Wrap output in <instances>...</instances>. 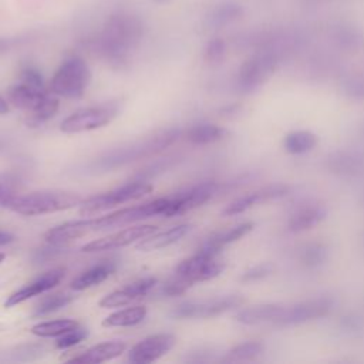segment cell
I'll return each mask as SVG.
<instances>
[{
  "label": "cell",
  "instance_id": "6da1fadb",
  "mask_svg": "<svg viewBox=\"0 0 364 364\" xmlns=\"http://www.w3.org/2000/svg\"><path fill=\"white\" fill-rule=\"evenodd\" d=\"M144 34L142 21L131 13L112 14L95 40L98 53L115 67L128 63L129 54L138 47Z\"/></svg>",
  "mask_w": 364,
  "mask_h": 364
},
{
  "label": "cell",
  "instance_id": "7a4b0ae2",
  "mask_svg": "<svg viewBox=\"0 0 364 364\" xmlns=\"http://www.w3.org/2000/svg\"><path fill=\"white\" fill-rule=\"evenodd\" d=\"M181 135V129L169 128L158 131L142 139L109 149L82 166L85 173H102L125 166L131 162L151 158L171 146Z\"/></svg>",
  "mask_w": 364,
  "mask_h": 364
},
{
  "label": "cell",
  "instance_id": "3957f363",
  "mask_svg": "<svg viewBox=\"0 0 364 364\" xmlns=\"http://www.w3.org/2000/svg\"><path fill=\"white\" fill-rule=\"evenodd\" d=\"M82 202L80 193L68 191H36L24 195H14L4 208L11 212L36 216L44 213H54L74 208Z\"/></svg>",
  "mask_w": 364,
  "mask_h": 364
},
{
  "label": "cell",
  "instance_id": "277c9868",
  "mask_svg": "<svg viewBox=\"0 0 364 364\" xmlns=\"http://www.w3.org/2000/svg\"><path fill=\"white\" fill-rule=\"evenodd\" d=\"M91 81V71L87 63L78 55L67 57L54 73L50 90L64 98H81Z\"/></svg>",
  "mask_w": 364,
  "mask_h": 364
},
{
  "label": "cell",
  "instance_id": "5b68a950",
  "mask_svg": "<svg viewBox=\"0 0 364 364\" xmlns=\"http://www.w3.org/2000/svg\"><path fill=\"white\" fill-rule=\"evenodd\" d=\"M152 191V185L145 181H131L112 191L94 195L80 203V213L90 216L114 208L117 205L139 199Z\"/></svg>",
  "mask_w": 364,
  "mask_h": 364
},
{
  "label": "cell",
  "instance_id": "8992f818",
  "mask_svg": "<svg viewBox=\"0 0 364 364\" xmlns=\"http://www.w3.org/2000/svg\"><path fill=\"white\" fill-rule=\"evenodd\" d=\"M117 102H105L100 105L81 108L70 114L65 119H63L60 129L65 134H78L98 129L108 125L117 117Z\"/></svg>",
  "mask_w": 364,
  "mask_h": 364
},
{
  "label": "cell",
  "instance_id": "52a82bcc",
  "mask_svg": "<svg viewBox=\"0 0 364 364\" xmlns=\"http://www.w3.org/2000/svg\"><path fill=\"white\" fill-rule=\"evenodd\" d=\"M225 264L216 259V253L206 249H199L193 256L182 260L175 270V274L185 279L191 284L216 277L223 270Z\"/></svg>",
  "mask_w": 364,
  "mask_h": 364
},
{
  "label": "cell",
  "instance_id": "ba28073f",
  "mask_svg": "<svg viewBox=\"0 0 364 364\" xmlns=\"http://www.w3.org/2000/svg\"><path fill=\"white\" fill-rule=\"evenodd\" d=\"M218 188L219 185L216 182L208 181L189 186L171 196H166V209L164 216L169 218L175 215H182L203 205L216 193Z\"/></svg>",
  "mask_w": 364,
  "mask_h": 364
},
{
  "label": "cell",
  "instance_id": "9c48e42d",
  "mask_svg": "<svg viewBox=\"0 0 364 364\" xmlns=\"http://www.w3.org/2000/svg\"><path fill=\"white\" fill-rule=\"evenodd\" d=\"M242 303L243 299L240 296H225L200 301H185L175 306L171 311V316L173 318H208L222 314L230 309L239 307Z\"/></svg>",
  "mask_w": 364,
  "mask_h": 364
},
{
  "label": "cell",
  "instance_id": "30bf717a",
  "mask_svg": "<svg viewBox=\"0 0 364 364\" xmlns=\"http://www.w3.org/2000/svg\"><path fill=\"white\" fill-rule=\"evenodd\" d=\"M155 225H135L127 229H122L117 233L104 236L101 239L91 240L90 243L84 245L81 247V252L85 253H95V252H104V250H112L118 247H124L127 245H131L135 240H141L152 233L156 232Z\"/></svg>",
  "mask_w": 364,
  "mask_h": 364
},
{
  "label": "cell",
  "instance_id": "8fae6325",
  "mask_svg": "<svg viewBox=\"0 0 364 364\" xmlns=\"http://www.w3.org/2000/svg\"><path fill=\"white\" fill-rule=\"evenodd\" d=\"M176 343L173 334L159 333L152 334L136 343L128 354V360L135 364H146L154 363L164 357Z\"/></svg>",
  "mask_w": 364,
  "mask_h": 364
},
{
  "label": "cell",
  "instance_id": "7c38bea8",
  "mask_svg": "<svg viewBox=\"0 0 364 364\" xmlns=\"http://www.w3.org/2000/svg\"><path fill=\"white\" fill-rule=\"evenodd\" d=\"M333 307V300L327 297L321 299H311L291 307H284L282 316L276 321L279 326H291L300 324L309 320H314L318 317L326 316Z\"/></svg>",
  "mask_w": 364,
  "mask_h": 364
},
{
  "label": "cell",
  "instance_id": "4fadbf2b",
  "mask_svg": "<svg viewBox=\"0 0 364 364\" xmlns=\"http://www.w3.org/2000/svg\"><path fill=\"white\" fill-rule=\"evenodd\" d=\"M276 65V55L273 53H260L249 58L239 71L237 84L242 90L256 88L273 70Z\"/></svg>",
  "mask_w": 364,
  "mask_h": 364
},
{
  "label": "cell",
  "instance_id": "5bb4252c",
  "mask_svg": "<svg viewBox=\"0 0 364 364\" xmlns=\"http://www.w3.org/2000/svg\"><path fill=\"white\" fill-rule=\"evenodd\" d=\"M65 269L64 267H54L46 273H43L41 276H38L37 279H34L33 282L27 283L26 286L20 287L18 290H16L14 293H11L6 301H4V307H13L17 306L26 300H28L30 297H34L37 294H41L47 290H51L53 287H55L64 277Z\"/></svg>",
  "mask_w": 364,
  "mask_h": 364
},
{
  "label": "cell",
  "instance_id": "9a60e30c",
  "mask_svg": "<svg viewBox=\"0 0 364 364\" xmlns=\"http://www.w3.org/2000/svg\"><path fill=\"white\" fill-rule=\"evenodd\" d=\"M156 286V279L155 277H145V279H139L135 280L127 286H124L122 289H118L115 291L108 293L107 296H104L100 300V306L101 307H121L125 304H129L131 301L144 297L145 294H148L154 287Z\"/></svg>",
  "mask_w": 364,
  "mask_h": 364
},
{
  "label": "cell",
  "instance_id": "2e32d148",
  "mask_svg": "<svg viewBox=\"0 0 364 364\" xmlns=\"http://www.w3.org/2000/svg\"><path fill=\"white\" fill-rule=\"evenodd\" d=\"M286 192H287V188L282 186V185L267 186V188H263L260 191H255L249 195H245V196L233 200L230 205H228L223 210V215L232 216V215L242 213V212L247 210L249 208L255 206L259 202H264V200H269V199H276V198L284 196Z\"/></svg>",
  "mask_w": 364,
  "mask_h": 364
},
{
  "label": "cell",
  "instance_id": "e0dca14e",
  "mask_svg": "<svg viewBox=\"0 0 364 364\" xmlns=\"http://www.w3.org/2000/svg\"><path fill=\"white\" fill-rule=\"evenodd\" d=\"M127 348L124 341H104L85 350L81 355L73 357L70 363H104L121 355Z\"/></svg>",
  "mask_w": 364,
  "mask_h": 364
},
{
  "label": "cell",
  "instance_id": "ac0fdd59",
  "mask_svg": "<svg viewBox=\"0 0 364 364\" xmlns=\"http://www.w3.org/2000/svg\"><path fill=\"white\" fill-rule=\"evenodd\" d=\"M46 94V90H40L20 81L9 88L7 101L20 109L31 111L38 105Z\"/></svg>",
  "mask_w": 364,
  "mask_h": 364
},
{
  "label": "cell",
  "instance_id": "d6986e66",
  "mask_svg": "<svg viewBox=\"0 0 364 364\" xmlns=\"http://www.w3.org/2000/svg\"><path fill=\"white\" fill-rule=\"evenodd\" d=\"M117 270V263L112 260L101 262L85 272L80 273L73 282H71V289L75 291H81L85 289H90L92 286H97L102 283L105 279H108L114 272Z\"/></svg>",
  "mask_w": 364,
  "mask_h": 364
},
{
  "label": "cell",
  "instance_id": "ffe728a7",
  "mask_svg": "<svg viewBox=\"0 0 364 364\" xmlns=\"http://www.w3.org/2000/svg\"><path fill=\"white\" fill-rule=\"evenodd\" d=\"M283 306L280 304H260V306H253L240 310L235 318L246 326H253V324H260V323H267L272 321L276 324L279 317L283 313Z\"/></svg>",
  "mask_w": 364,
  "mask_h": 364
},
{
  "label": "cell",
  "instance_id": "44dd1931",
  "mask_svg": "<svg viewBox=\"0 0 364 364\" xmlns=\"http://www.w3.org/2000/svg\"><path fill=\"white\" fill-rule=\"evenodd\" d=\"M189 229H191V225L182 223V225L172 226L168 230H164V232L156 233L154 236L149 235V236L141 239V242L136 245V249L144 250V252H149V250H156V249L166 247L169 245L176 243L179 239H182L188 233Z\"/></svg>",
  "mask_w": 364,
  "mask_h": 364
},
{
  "label": "cell",
  "instance_id": "7402d4cb",
  "mask_svg": "<svg viewBox=\"0 0 364 364\" xmlns=\"http://www.w3.org/2000/svg\"><path fill=\"white\" fill-rule=\"evenodd\" d=\"M146 307L145 306H134V307H127L118 311H114L112 314L107 316L102 320L104 327H129V326H136L144 321L146 317Z\"/></svg>",
  "mask_w": 364,
  "mask_h": 364
},
{
  "label": "cell",
  "instance_id": "603a6c76",
  "mask_svg": "<svg viewBox=\"0 0 364 364\" xmlns=\"http://www.w3.org/2000/svg\"><path fill=\"white\" fill-rule=\"evenodd\" d=\"M252 226H253L252 223H240V225H237L235 228H230L229 230L216 233L212 237H209L200 247L218 255L223 246H226V245H229L232 242H236L237 239L245 236L247 232H250Z\"/></svg>",
  "mask_w": 364,
  "mask_h": 364
},
{
  "label": "cell",
  "instance_id": "cb8c5ba5",
  "mask_svg": "<svg viewBox=\"0 0 364 364\" xmlns=\"http://www.w3.org/2000/svg\"><path fill=\"white\" fill-rule=\"evenodd\" d=\"M225 134V129L215 124H198L185 132V138L193 145H208L222 139Z\"/></svg>",
  "mask_w": 364,
  "mask_h": 364
},
{
  "label": "cell",
  "instance_id": "d4e9b609",
  "mask_svg": "<svg viewBox=\"0 0 364 364\" xmlns=\"http://www.w3.org/2000/svg\"><path fill=\"white\" fill-rule=\"evenodd\" d=\"M283 145L290 154H304L317 145V138L310 131H294L284 138Z\"/></svg>",
  "mask_w": 364,
  "mask_h": 364
},
{
  "label": "cell",
  "instance_id": "484cf974",
  "mask_svg": "<svg viewBox=\"0 0 364 364\" xmlns=\"http://www.w3.org/2000/svg\"><path fill=\"white\" fill-rule=\"evenodd\" d=\"M58 109V100L48 92L44 95V98L38 102V105L30 111V117L27 118V125L30 127H38L40 124L50 119Z\"/></svg>",
  "mask_w": 364,
  "mask_h": 364
},
{
  "label": "cell",
  "instance_id": "4316f807",
  "mask_svg": "<svg viewBox=\"0 0 364 364\" xmlns=\"http://www.w3.org/2000/svg\"><path fill=\"white\" fill-rule=\"evenodd\" d=\"M77 326H78V323L73 318H60V320L43 321V323L34 324L30 328V331L38 337H58L63 333H65Z\"/></svg>",
  "mask_w": 364,
  "mask_h": 364
},
{
  "label": "cell",
  "instance_id": "83f0119b",
  "mask_svg": "<svg viewBox=\"0 0 364 364\" xmlns=\"http://www.w3.org/2000/svg\"><path fill=\"white\" fill-rule=\"evenodd\" d=\"M324 215H326V212L321 208L303 209L290 219L289 226L291 230H296V232L306 230V229H310L314 225H317L324 218Z\"/></svg>",
  "mask_w": 364,
  "mask_h": 364
},
{
  "label": "cell",
  "instance_id": "f1b7e54d",
  "mask_svg": "<svg viewBox=\"0 0 364 364\" xmlns=\"http://www.w3.org/2000/svg\"><path fill=\"white\" fill-rule=\"evenodd\" d=\"M74 300V296L70 294V293H55V294H51L46 299H43L38 306L36 307L34 310V316H46V314H50L53 311H57L63 307H65L67 304H70L71 301Z\"/></svg>",
  "mask_w": 364,
  "mask_h": 364
},
{
  "label": "cell",
  "instance_id": "f546056e",
  "mask_svg": "<svg viewBox=\"0 0 364 364\" xmlns=\"http://www.w3.org/2000/svg\"><path fill=\"white\" fill-rule=\"evenodd\" d=\"M263 351V344L259 341H246L233 347L228 355L226 361H246L257 357Z\"/></svg>",
  "mask_w": 364,
  "mask_h": 364
},
{
  "label": "cell",
  "instance_id": "4dcf8cb0",
  "mask_svg": "<svg viewBox=\"0 0 364 364\" xmlns=\"http://www.w3.org/2000/svg\"><path fill=\"white\" fill-rule=\"evenodd\" d=\"M331 168L340 173H355L363 165V158H358L353 154L340 152L337 158H331Z\"/></svg>",
  "mask_w": 364,
  "mask_h": 364
},
{
  "label": "cell",
  "instance_id": "1f68e13d",
  "mask_svg": "<svg viewBox=\"0 0 364 364\" xmlns=\"http://www.w3.org/2000/svg\"><path fill=\"white\" fill-rule=\"evenodd\" d=\"M20 178L13 172H0V206L6 203L18 193Z\"/></svg>",
  "mask_w": 364,
  "mask_h": 364
},
{
  "label": "cell",
  "instance_id": "d6a6232c",
  "mask_svg": "<svg viewBox=\"0 0 364 364\" xmlns=\"http://www.w3.org/2000/svg\"><path fill=\"white\" fill-rule=\"evenodd\" d=\"M178 162V158H165V159H159L156 162H154L152 165L141 169V172H138L132 181H145L148 182L149 179L155 178L156 175H159L164 171H168L169 168H172L175 164Z\"/></svg>",
  "mask_w": 364,
  "mask_h": 364
},
{
  "label": "cell",
  "instance_id": "836d02e7",
  "mask_svg": "<svg viewBox=\"0 0 364 364\" xmlns=\"http://www.w3.org/2000/svg\"><path fill=\"white\" fill-rule=\"evenodd\" d=\"M327 247L321 243H311L309 245L303 253H301V260L306 266L309 267H317L324 263L327 259Z\"/></svg>",
  "mask_w": 364,
  "mask_h": 364
},
{
  "label": "cell",
  "instance_id": "e575fe53",
  "mask_svg": "<svg viewBox=\"0 0 364 364\" xmlns=\"http://www.w3.org/2000/svg\"><path fill=\"white\" fill-rule=\"evenodd\" d=\"M87 336H88V330L77 326V327L63 333L61 336H58L57 341H55V347L60 350L70 348V347L78 344L80 341H82L84 338H87Z\"/></svg>",
  "mask_w": 364,
  "mask_h": 364
},
{
  "label": "cell",
  "instance_id": "d590c367",
  "mask_svg": "<svg viewBox=\"0 0 364 364\" xmlns=\"http://www.w3.org/2000/svg\"><path fill=\"white\" fill-rule=\"evenodd\" d=\"M192 284L189 282H186L185 279L179 277V276H173L171 277L166 283L162 284L159 294L164 297H175V296H181L183 294Z\"/></svg>",
  "mask_w": 364,
  "mask_h": 364
},
{
  "label": "cell",
  "instance_id": "8d00e7d4",
  "mask_svg": "<svg viewBox=\"0 0 364 364\" xmlns=\"http://www.w3.org/2000/svg\"><path fill=\"white\" fill-rule=\"evenodd\" d=\"M46 351L43 344H23L18 346L13 353V360L17 361H30L38 358Z\"/></svg>",
  "mask_w": 364,
  "mask_h": 364
},
{
  "label": "cell",
  "instance_id": "74e56055",
  "mask_svg": "<svg viewBox=\"0 0 364 364\" xmlns=\"http://www.w3.org/2000/svg\"><path fill=\"white\" fill-rule=\"evenodd\" d=\"M21 82H26L31 87H36V88H40V90H44V84H43V77L41 74L38 73V70H36L34 67H26L23 71H21Z\"/></svg>",
  "mask_w": 364,
  "mask_h": 364
},
{
  "label": "cell",
  "instance_id": "f35d334b",
  "mask_svg": "<svg viewBox=\"0 0 364 364\" xmlns=\"http://www.w3.org/2000/svg\"><path fill=\"white\" fill-rule=\"evenodd\" d=\"M233 17H235V11H232V7L230 6H223V7L216 9L209 18H210V24L220 26V24L228 23Z\"/></svg>",
  "mask_w": 364,
  "mask_h": 364
},
{
  "label": "cell",
  "instance_id": "ab89813d",
  "mask_svg": "<svg viewBox=\"0 0 364 364\" xmlns=\"http://www.w3.org/2000/svg\"><path fill=\"white\" fill-rule=\"evenodd\" d=\"M223 41L220 40H212L208 47H206V51H205V57L208 61H218L220 60V57L223 55Z\"/></svg>",
  "mask_w": 364,
  "mask_h": 364
},
{
  "label": "cell",
  "instance_id": "60d3db41",
  "mask_svg": "<svg viewBox=\"0 0 364 364\" xmlns=\"http://www.w3.org/2000/svg\"><path fill=\"white\" fill-rule=\"evenodd\" d=\"M272 272V267L269 264H259L256 267H252L250 270H247L243 276H242V280L245 282H252V280H259V279H263L266 277L267 274H270Z\"/></svg>",
  "mask_w": 364,
  "mask_h": 364
},
{
  "label": "cell",
  "instance_id": "b9f144b4",
  "mask_svg": "<svg viewBox=\"0 0 364 364\" xmlns=\"http://www.w3.org/2000/svg\"><path fill=\"white\" fill-rule=\"evenodd\" d=\"M51 246L50 247H43V249H38L34 255V262H44V260H50L53 259L54 256H57L58 253H61V249L60 246L61 245H54V243H50Z\"/></svg>",
  "mask_w": 364,
  "mask_h": 364
},
{
  "label": "cell",
  "instance_id": "7bdbcfd3",
  "mask_svg": "<svg viewBox=\"0 0 364 364\" xmlns=\"http://www.w3.org/2000/svg\"><path fill=\"white\" fill-rule=\"evenodd\" d=\"M14 240V236L9 232H3L0 230V246L3 245H7V243H11Z\"/></svg>",
  "mask_w": 364,
  "mask_h": 364
},
{
  "label": "cell",
  "instance_id": "ee69618b",
  "mask_svg": "<svg viewBox=\"0 0 364 364\" xmlns=\"http://www.w3.org/2000/svg\"><path fill=\"white\" fill-rule=\"evenodd\" d=\"M9 101L4 100L1 95H0V115H4L9 112Z\"/></svg>",
  "mask_w": 364,
  "mask_h": 364
},
{
  "label": "cell",
  "instance_id": "f6af8a7d",
  "mask_svg": "<svg viewBox=\"0 0 364 364\" xmlns=\"http://www.w3.org/2000/svg\"><path fill=\"white\" fill-rule=\"evenodd\" d=\"M10 44H11L10 40H0V51H3V50H6L7 47H10Z\"/></svg>",
  "mask_w": 364,
  "mask_h": 364
},
{
  "label": "cell",
  "instance_id": "bcb514c9",
  "mask_svg": "<svg viewBox=\"0 0 364 364\" xmlns=\"http://www.w3.org/2000/svg\"><path fill=\"white\" fill-rule=\"evenodd\" d=\"M6 146H7V142H6L3 138H0V152H1V151H4V149H6Z\"/></svg>",
  "mask_w": 364,
  "mask_h": 364
},
{
  "label": "cell",
  "instance_id": "7dc6e473",
  "mask_svg": "<svg viewBox=\"0 0 364 364\" xmlns=\"http://www.w3.org/2000/svg\"><path fill=\"white\" fill-rule=\"evenodd\" d=\"M4 257H6V256H4V253H0V263L4 260Z\"/></svg>",
  "mask_w": 364,
  "mask_h": 364
},
{
  "label": "cell",
  "instance_id": "c3c4849f",
  "mask_svg": "<svg viewBox=\"0 0 364 364\" xmlns=\"http://www.w3.org/2000/svg\"><path fill=\"white\" fill-rule=\"evenodd\" d=\"M156 1H165V0H156Z\"/></svg>",
  "mask_w": 364,
  "mask_h": 364
}]
</instances>
